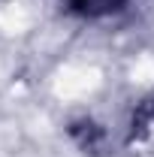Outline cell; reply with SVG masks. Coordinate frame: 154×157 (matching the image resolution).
<instances>
[{
  "instance_id": "6da1fadb",
  "label": "cell",
  "mask_w": 154,
  "mask_h": 157,
  "mask_svg": "<svg viewBox=\"0 0 154 157\" xmlns=\"http://www.w3.org/2000/svg\"><path fill=\"white\" fill-rule=\"evenodd\" d=\"M73 9H79L82 15H103V12H112L118 9L124 0H67Z\"/></svg>"
}]
</instances>
